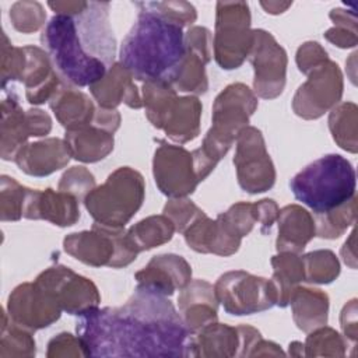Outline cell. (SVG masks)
I'll return each instance as SVG.
<instances>
[{"label": "cell", "mask_w": 358, "mask_h": 358, "mask_svg": "<svg viewBox=\"0 0 358 358\" xmlns=\"http://www.w3.org/2000/svg\"><path fill=\"white\" fill-rule=\"evenodd\" d=\"M64 141L71 157L83 162L103 159L113 150V134L95 126L66 130Z\"/></svg>", "instance_id": "obj_28"}, {"label": "cell", "mask_w": 358, "mask_h": 358, "mask_svg": "<svg viewBox=\"0 0 358 358\" xmlns=\"http://www.w3.org/2000/svg\"><path fill=\"white\" fill-rule=\"evenodd\" d=\"M334 27L327 29L324 38L338 48H352L357 45V18L354 11L334 8L330 13Z\"/></svg>", "instance_id": "obj_36"}, {"label": "cell", "mask_w": 358, "mask_h": 358, "mask_svg": "<svg viewBox=\"0 0 358 358\" xmlns=\"http://www.w3.org/2000/svg\"><path fill=\"white\" fill-rule=\"evenodd\" d=\"M14 28L24 34H31L43 25L46 14L36 1H17L10 10Z\"/></svg>", "instance_id": "obj_39"}, {"label": "cell", "mask_w": 358, "mask_h": 358, "mask_svg": "<svg viewBox=\"0 0 358 358\" xmlns=\"http://www.w3.org/2000/svg\"><path fill=\"white\" fill-rule=\"evenodd\" d=\"M278 252L301 253L316 234L313 217L301 206L291 204L278 211Z\"/></svg>", "instance_id": "obj_23"}, {"label": "cell", "mask_w": 358, "mask_h": 358, "mask_svg": "<svg viewBox=\"0 0 358 358\" xmlns=\"http://www.w3.org/2000/svg\"><path fill=\"white\" fill-rule=\"evenodd\" d=\"M144 196L143 176L129 166H120L103 185L94 187L85 196L84 206L96 224L120 229L138 211Z\"/></svg>", "instance_id": "obj_6"}, {"label": "cell", "mask_w": 358, "mask_h": 358, "mask_svg": "<svg viewBox=\"0 0 358 358\" xmlns=\"http://www.w3.org/2000/svg\"><path fill=\"white\" fill-rule=\"evenodd\" d=\"M214 294L227 313L238 316L263 312L277 303L271 280L242 270L222 274L214 285Z\"/></svg>", "instance_id": "obj_9"}, {"label": "cell", "mask_w": 358, "mask_h": 358, "mask_svg": "<svg viewBox=\"0 0 358 358\" xmlns=\"http://www.w3.org/2000/svg\"><path fill=\"white\" fill-rule=\"evenodd\" d=\"M210 60L186 46L185 60L171 85L179 91L204 94L208 88L204 66Z\"/></svg>", "instance_id": "obj_31"}, {"label": "cell", "mask_w": 358, "mask_h": 358, "mask_svg": "<svg viewBox=\"0 0 358 358\" xmlns=\"http://www.w3.org/2000/svg\"><path fill=\"white\" fill-rule=\"evenodd\" d=\"M35 282L46 289L70 315H85L98 308L101 296L95 284L66 266H53L42 271Z\"/></svg>", "instance_id": "obj_12"}, {"label": "cell", "mask_w": 358, "mask_h": 358, "mask_svg": "<svg viewBox=\"0 0 358 358\" xmlns=\"http://www.w3.org/2000/svg\"><path fill=\"white\" fill-rule=\"evenodd\" d=\"M77 336L85 357H194L172 302L140 287L123 306L81 315Z\"/></svg>", "instance_id": "obj_1"}, {"label": "cell", "mask_w": 358, "mask_h": 358, "mask_svg": "<svg viewBox=\"0 0 358 358\" xmlns=\"http://www.w3.org/2000/svg\"><path fill=\"white\" fill-rule=\"evenodd\" d=\"M341 327L347 338L352 343L357 340V301L352 299L341 312Z\"/></svg>", "instance_id": "obj_47"}, {"label": "cell", "mask_w": 358, "mask_h": 358, "mask_svg": "<svg viewBox=\"0 0 358 358\" xmlns=\"http://www.w3.org/2000/svg\"><path fill=\"white\" fill-rule=\"evenodd\" d=\"M48 4L52 10H55L56 14L76 17L87 8L88 1H49Z\"/></svg>", "instance_id": "obj_48"}, {"label": "cell", "mask_w": 358, "mask_h": 358, "mask_svg": "<svg viewBox=\"0 0 358 358\" xmlns=\"http://www.w3.org/2000/svg\"><path fill=\"white\" fill-rule=\"evenodd\" d=\"M192 344L194 357H232L238 355V348L242 350L241 357L245 355L242 326L231 327L213 322L192 337Z\"/></svg>", "instance_id": "obj_24"}, {"label": "cell", "mask_w": 358, "mask_h": 358, "mask_svg": "<svg viewBox=\"0 0 358 358\" xmlns=\"http://www.w3.org/2000/svg\"><path fill=\"white\" fill-rule=\"evenodd\" d=\"M334 141L345 151L357 152V105L344 102L334 108L329 117Z\"/></svg>", "instance_id": "obj_32"}, {"label": "cell", "mask_w": 358, "mask_h": 358, "mask_svg": "<svg viewBox=\"0 0 358 358\" xmlns=\"http://www.w3.org/2000/svg\"><path fill=\"white\" fill-rule=\"evenodd\" d=\"M22 217L29 220H46L59 227L74 225L80 220L78 199L53 189H27Z\"/></svg>", "instance_id": "obj_17"}, {"label": "cell", "mask_w": 358, "mask_h": 358, "mask_svg": "<svg viewBox=\"0 0 358 358\" xmlns=\"http://www.w3.org/2000/svg\"><path fill=\"white\" fill-rule=\"evenodd\" d=\"M175 232L173 222L166 215H151L134 224L126 236L133 249L140 253L152 249L172 239Z\"/></svg>", "instance_id": "obj_30"}, {"label": "cell", "mask_w": 358, "mask_h": 358, "mask_svg": "<svg viewBox=\"0 0 358 358\" xmlns=\"http://www.w3.org/2000/svg\"><path fill=\"white\" fill-rule=\"evenodd\" d=\"M262 6L267 10V13L278 14V13H282L284 10H287L291 6V3H285V4H280V3H262Z\"/></svg>", "instance_id": "obj_49"}, {"label": "cell", "mask_w": 358, "mask_h": 358, "mask_svg": "<svg viewBox=\"0 0 358 358\" xmlns=\"http://www.w3.org/2000/svg\"><path fill=\"white\" fill-rule=\"evenodd\" d=\"M48 347H49L48 357H57V355H63V357L67 355V357H70V355H76L73 351H70V348L71 347H81L83 348V344H81L78 337L76 338V337H73L69 333H60L59 336H56L55 338H52L49 341Z\"/></svg>", "instance_id": "obj_44"}, {"label": "cell", "mask_w": 358, "mask_h": 358, "mask_svg": "<svg viewBox=\"0 0 358 358\" xmlns=\"http://www.w3.org/2000/svg\"><path fill=\"white\" fill-rule=\"evenodd\" d=\"M56 119L66 130H77L92 124L96 109L90 98L71 85H60L49 101Z\"/></svg>", "instance_id": "obj_25"}, {"label": "cell", "mask_w": 358, "mask_h": 358, "mask_svg": "<svg viewBox=\"0 0 358 358\" xmlns=\"http://www.w3.org/2000/svg\"><path fill=\"white\" fill-rule=\"evenodd\" d=\"M35 136L32 109L24 112L11 91L1 102V158L14 159L25 140Z\"/></svg>", "instance_id": "obj_22"}, {"label": "cell", "mask_w": 358, "mask_h": 358, "mask_svg": "<svg viewBox=\"0 0 358 358\" xmlns=\"http://www.w3.org/2000/svg\"><path fill=\"white\" fill-rule=\"evenodd\" d=\"M355 186L352 164L338 154L320 157L289 180L295 199L308 206L315 215L326 214L354 199Z\"/></svg>", "instance_id": "obj_4"}, {"label": "cell", "mask_w": 358, "mask_h": 358, "mask_svg": "<svg viewBox=\"0 0 358 358\" xmlns=\"http://www.w3.org/2000/svg\"><path fill=\"white\" fill-rule=\"evenodd\" d=\"M255 69V92L264 98H277L285 85L287 53L274 36L264 29L253 31V43L249 52Z\"/></svg>", "instance_id": "obj_13"}, {"label": "cell", "mask_w": 358, "mask_h": 358, "mask_svg": "<svg viewBox=\"0 0 358 358\" xmlns=\"http://www.w3.org/2000/svg\"><path fill=\"white\" fill-rule=\"evenodd\" d=\"M90 91L99 108L103 109H115L122 102L134 109L143 106L133 76L120 63H113L103 78L90 85Z\"/></svg>", "instance_id": "obj_20"}, {"label": "cell", "mask_w": 358, "mask_h": 358, "mask_svg": "<svg viewBox=\"0 0 358 358\" xmlns=\"http://www.w3.org/2000/svg\"><path fill=\"white\" fill-rule=\"evenodd\" d=\"M303 280L315 284H329L340 274V263L331 250H315L302 256Z\"/></svg>", "instance_id": "obj_33"}, {"label": "cell", "mask_w": 358, "mask_h": 358, "mask_svg": "<svg viewBox=\"0 0 358 358\" xmlns=\"http://www.w3.org/2000/svg\"><path fill=\"white\" fill-rule=\"evenodd\" d=\"M192 268L189 263L178 255H158L136 273L137 287L161 294L172 295L178 288H185L190 282Z\"/></svg>", "instance_id": "obj_16"}, {"label": "cell", "mask_w": 358, "mask_h": 358, "mask_svg": "<svg viewBox=\"0 0 358 358\" xmlns=\"http://www.w3.org/2000/svg\"><path fill=\"white\" fill-rule=\"evenodd\" d=\"M7 309L15 324L31 331L50 326L63 310L57 301L35 281L18 285L10 294Z\"/></svg>", "instance_id": "obj_15"}, {"label": "cell", "mask_w": 358, "mask_h": 358, "mask_svg": "<svg viewBox=\"0 0 358 358\" xmlns=\"http://www.w3.org/2000/svg\"><path fill=\"white\" fill-rule=\"evenodd\" d=\"M179 310L183 313V322L190 334L197 333L204 326L217 320L218 301L214 287L203 280L189 282L179 298Z\"/></svg>", "instance_id": "obj_21"}, {"label": "cell", "mask_w": 358, "mask_h": 358, "mask_svg": "<svg viewBox=\"0 0 358 358\" xmlns=\"http://www.w3.org/2000/svg\"><path fill=\"white\" fill-rule=\"evenodd\" d=\"M327 59L326 50L317 42H306L296 52L298 69L305 74Z\"/></svg>", "instance_id": "obj_43"}, {"label": "cell", "mask_w": 358, "mask_h": 358, "mask_svg": "<svg viewBox=\"0 0 358 358\" xmlns=\"http://www.w3.org/2000/svg\"><path fill=\"white\" fill-rule=\"evenodd\" d=\"M1 351L11 347L6 357L13 355H34L35 354V341L27 329L15 324L11 319L8 323L7 313L3 315V326H1ZM0 351V352H1Z\"/></svg>", "instance_id": "obj_37"}, {"label": "cell", "mask_w": 358, "mask_h": 358, "mask_svg": "<svg viewBox=\"0 0 358 358\" xmlns=\"http://www.w3.org/2000/svg\"><path fill=\"white\" fill-rule=\"evenodd\" d=\"M140 6L158 13L159 15L186 27L196 21V8L187 1H140Z\"/></svg>", "instance_id": "obj_40"}, {"label": "cell", "mask_w": 358, "mask_h": 358, "mask_svg": "<svg viewBox=\"0 0 358 358\" xmlns=\"http://www.w3.org/2000/svg\"><path fill=\"white\" fill-rule=\"evenodd\" d=\"M274 274L271 282L277 292V303L281 308L289 305L291 294L298 282L303 281L302 257L291 252H280L271 259Z\"/></svg>", "instance_id": "obj_29"}, {"label": "cell", "mask_w": 358, "mask_h": 358, "mask_svg": "<svg viewBox=\"0 0 358 358\" xmlns=\"http://www.w3.org/2000/svg\"><path fill=\"white\" fill-rule=\"evenodd\" d=\"M152 172L161 193L175 199L192 194L200 183L194 172L192 152L164 140L155 150Z\"/></svg>", "instance_id": "obj_14"}, {"label": "cell", "mask_w": 358, "mask_h": 358, "mask_svg": "<svg viewBox=\"0 0 358 358\" xmlns=\"http://www.w3.org/2000/svg\"><path fill=\"white\" fill-rule=\"evenodd\" d=\"M136 6L140 13L122 42L119 63L138 81L172 84L186 56L183 27L138 3Z\"/></svg>", "instance_id": "obj_2"}, {"label": "cell", "mask_w": 358, "mask_h": 358, "mask_svg": "<svg viewBox=\"0 0 358 358\" xmlns=\"http://www.w3.org/2000/svg\"><path fill=\"white\" fill-rule=\"evenodd\" d=\"M203 213L194 203L183 197L172 199L164 207V215L173 222L178 232H185Z\"/></svg>", "instance_id": "obj_41"}, {"label": "cell", "mask_w": 358, "mask_h": 358, "mask_svg": "<svg viewBox=\"0 0 358 358\" xmlns=\"http://www.w3.org/2000/svg\"><path fill=\"white\" fill-rule=\"evenodd\" d=\"M256 108L255 94L242 83L231 84L220 92L213 105V126L201 147L192 152L199 182L204 180L228 152L238 134L248 126Z\"/></svg>", "instance_id": "obj_3"}, {"label": "cell", "mask_w": 358, "mask_h": 358, "mask_svg": "<svg viewBox=\"0 0 358 358\" xmlns=\"http://www.w3.org/2000/svg\"><path fill=\"white\" fill-rule=\"evenodd\" d=\"M70 157L71 154L66 141L52 137L24 144L18 150L14 161L25 173L41 178L66 166Z\"/></svg>", "instance_id": "obj_19"}, {"label": "cell", "mask_w": 358, "mask_h": 358, "mask_svg": "<svg viewBox=\"0 0 358 358\" xmlns=\"http://www.w3.org/2000/svg\"><path fill=\"white\" fill-rule=\"evenodd\" d=\"M308 76L292 99V109L303 119H317L341 99L343 74L337 63L327 59Z\"/></svg>", "instance_id": "obj_11"}, {"label": "cell", "mask_w": 358, "mask_h": 358, "mask_svg": "<svg viewBox=\"0 0 358 358\" xmlns=\"http://www.w3.org/2000/svg\"><path fill=\"white\" fill-rule=\"evenodd\" d=\"M24 70L20 81L25 85V95L29 103L41 105L50 101L60 88V77L46 53L36 46H24Z\"/></svg>", "instance_id": "obj_18"}, {"label": "cell", "mask_w": 358, "mask_h": 358, "mask_svg": "<svg viewBox=\"0 0 358 358\" xmlns=\"http://www.w3.org/2000/svg\"><path fill=\"white\" fill-rule=\"evenodd\" d=\"M27 187L13 178L1 176V221H17L22 217Z\"/></svg>", "instance_id": "obj_38"}, {"label": "cell", "mask_w": 358, "mask_h": 358, "mask_svg": "<svg viewBox=\"0 0 358 358\" xmlns=\"http://www.w3.org/2000/svg\"><path fill=\"white\" fill-rule=\"evenodd\" d=\"M257 208V222H260L262 234H267L271 229V225L274 221H277L278 217V206L274 200L264 199L256 203Z\"/></svg>", "instance_id": "obj_45"}, {"label": "cell", "mask_w": 358, "mask_h": 358, "mask_svg": "<svg viewBox=\"0 0 358 358\" xmlns=\"http://www.w3.org/2000/svg\"><path fill=\"white\" fill-rule=\"evenodd\" d=\"M289 303L294 322L302 331H312L327 323L329 296L316 288L295 287Z\"/></svg>", "instance_id": "obj_27"}, {"label": "cell", "mask_w": 358, "mask_h": 358, "mask_svg": "<svg viewBox=\"0 0 358 358\" xmlns=\"http://www.w3.org/2000/svg\"><path fill=\"white\" fill-rule=\"evenodd\" d=\"M236 154L234 165L239 186L248 193L268 190L275 182V169L266 151L262 131L246 126L236 137Z\"/></svg>", "instance_id": "obj_10"}, {"label": "cell", "mask_w": 358, "mask_h": 358, "mask_svg": "<svg viewBox=\"0 0 358 358\" xmlns=\"http://www.w3.org/2000/svg\"><path fill=\"white\" fill-rule=\"evenodd\" d=\"M63 246L69 255L94 267H124L137 256L123 228H108L96 222L91 231L67 235Z\"/></svg>", "instance_id": "obj_7"}, {"label": "cell", "mask_w": 358, "mask_h": 358, "mask_svg": "<svg viewBox=\"0 0 358 358\" xmlns=\"http://www.w3.org/2000/svg\"><path fill=\"white\" fill-rule=\"evenodd\" d=\"M91 126L103 129V130L113 134L120 126V115L116 109L99 108L95 112V116H94V120H92Z\"/></svg>", "instance_id": "obj_46"}, {"label": "cell", "mask_w": 358, "mask_h": 358, "mask_svg": "<svg viewBox=\"0 0 358 358\" xmlns=\"http://www.w3.org/2000/svg\"><path fill=\"white\" fill-rule=\"evenodd\" d=\"M306 350L303 355H330L343 357L345 354V341L343 337L330 327H317L310 333L303 344Z\"/></svg>", "instance_id": "obj_35"}, {"label": "cell", "mask_w": 358, "mask_h": 358, "mask_svg": "<svg viewBox=\"0 0 358 358\" xmlns=\"http://www.w3.org/2000/svg\"><path fill=\"white\" fill-rule=\"evenodd\" d=\"M253 43L249 6L245 1H218L215 15L214 56L221 69H238Z\"/></svg>", "instance_id": "obj_8"}, {"label": "cell", "mask_w": 358, "mask_h": 358, "mask_svg": "<svg viewBox=\"0 0 358 358\" xmlns=\"http://www.w3.org/2000/svg\"><path fill=\"white\" fill-rule=\"evenodd\" d=\"M355 221V197L345 204L326 213L316 215V234L326 239H334L343 235Z\"/></svg>", "instance_id": "obj_34"}, {"label": "cell", "mask_w": 358, "mask_h": 358, "mask_svg": "<svg viewBox=\"0 0 358 358\" xmlns=\"http://www.w3.org/2000/svg\"><path fill=\"white\" fill-rule=\"evenodd\" d=\"M201 103L196 96L175 98L166 109L159 129L176 143H187L197 137L200 130Z\"/></svg>", "instance_id": "obj_26"}, {"label": "cell", "mask_w": 358, "mask_h": 358, "mask_svg": "<svg viewBox=\"0 0 358 358\" xmlns=\"http://www.w3.org/2000/svg\"><path fill=\"white\" fill-rule=\"evenodd\" d=\"M95 187V179L92 173L84 166H73L63 173L59 182V190L73 194L77 199H85V196Z\"/></svg>", "instance_id": "obj_42"}, {"label": "cell", "mask_w": 358, "mask_h": 358, "mask_svg": "<svg viewBox=\"0 0 358 358\" xmlns=\"http://www.w3.org/2000/svg\"><path fill=\"white\" fill-rule=\"evenodd\" d=\"M41 42L60 78L71 87H90L105 77L108 66L84 49L76 18L53 15L46 24Z\"/></svg>", "instance_id": "obj_5"}]
</instances>
